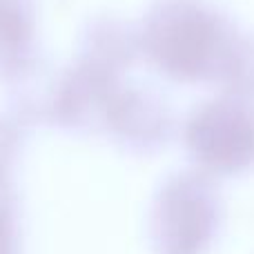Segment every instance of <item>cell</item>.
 Returning a JSON list of instances; mask_svg holds the SVG:
<instances>
[{
	"mask_svg": "<svg viewBox=\"0 0 254 254\" xmlns=\"http://www.w3.org/2000/svg\"><path fill=\"white\" fill-rule=\"evenodd\" d=\"M190 140L207 165L216 170H239L254 156V127L237 110L210 107L192 125Z\"/></svg>",
	"mask_w": 254,
	"mask_h": 254,
	"instance_id": "2",
	"label": "cell"
},
{
	"mask_svg": "<svg viewBox=\"0 0 254 254\" xmlns=\"http://www.w3.org/2000/svg\"><path fill=\"white\" fill-rule=\"evenodd\" d=\"M0 254H16V228L4 207H0Z\"/></svg>",
	"mask_w": 254,
	"mask_h": 254,
	"instance_id": "4",
	"label": "cell"
},
{
	"mask_svg": "<svg viewBox=\"0 0 254 254\" xmlns=\"http://www.w3.org/2000/svg\"><path fill=\"white\" fill-rule=\"evenodd\" d=\"M214 232V205L196 188L181 183L156 212V243L163 254H201Z\"/></svg>",
	"mask_w": 254,
	"mask_h": 254,
	"instance_id": "1",
	"label": "cell"
},
{
	"mask_svg": "<svg viewBox=\"0 0 254 254\" xmlns=\"http://www.w3.org/2000/svg\"><path fill=\"white\" fill-rule=\"evenodd\" d=\"M210 45V29L207 25L192 13V18H181L172 22L167 34L161 38V61L167 67L181 71H196L203 63L205 49Z\"/></svg>",
	"mask_w": 254,
	"mask_h": 254,
	"instance_id": "3",
	"label": "cell"
}]
</instances>
